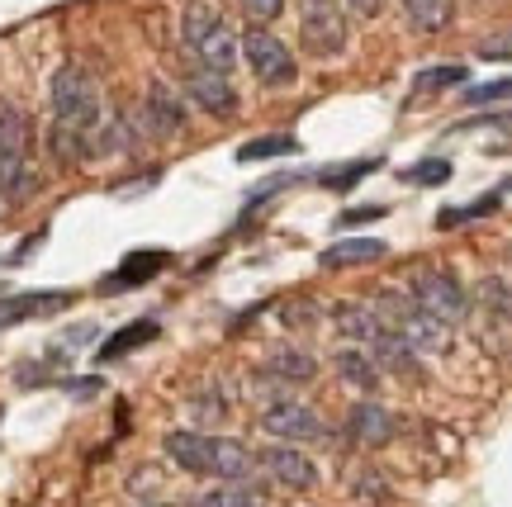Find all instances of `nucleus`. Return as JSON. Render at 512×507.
Instances as JSON below:
<instances>
[{
    "label": "nucleus",
    "mask_w": 512,
    "mask_h": 507,
    "mask_svg": "<svg viewBox=\"0 0 512 507\" xmlns=\"http://www.w3.org/2000/svg\"><path fill=\"white\" fill-rule=\"evenodd\" d=\"M48 100H53V133H48V152L57 166H81L91 152H100V128H105V105H100V86L86 67H57L48 81Z\"/></svg>",
    "instance_id": "1"
},
{
    "label": "nucleus",
    "mask_w": 512,
    "mask_h": 507,
    "mask_svg": "<svg viewBox=\"0 0 512 507\" xmlns=\"http://www.w3.org/2000/svg\"><path fill=\"white\" fill-rule=\"evenodd\" d=\"M38 190V166H34V119L0 95V200L24 204Z\"/></svg>",
    "instance_id": "2"
},
{
    "label": "nucleus",
    "mask_w": 512,
    "mask_h": 507,
    "mask_svg": "<svg viewBox=\"0 0 512 507\" xmlns=\"http://www.w3.org/2000/svg\"><path fill=\"white\" fill-rule=\"evenodd\" d=\"M181 38L190 57H195V67H209V72H233V62L242 57V38L228 29V19L214 10V5H204V0H190L181 15Z\"/></svg>",
    "instance_id": "3"
},
{
    "label": "nucleus",
    "mask_w": 512,
    "mask_h": 507,
    "mask_svg": "<svg viewBox=\"0 0 512 507\" xmlns=\"http://www.w3.org/2000/svg\"><path fill=\"white\" fill-rule=\"evenodd\" d=\"M375 313H380V323L389 327L399 342L413 346V351H441V346H446V323H437L432 313H422L408 294L384 290L380 299H375Z\"/></svg>",
    "instance_id": "4"
},
{
    "label": "nucleus",
    "mask_w": 512,
    "mask_h": 507,
    "mask_svg": "<svg viewBox=\"0 0 512 507\" xmlns=\"http://www.w3.org/2000/svg\"><path fill=\"white\" fill-rule=\"evenodd\" d=\"M242 62H247L256 81H261V86H271V91L294 86V76H299V62H294L290 43H285V38H275L271 29H261V24H252V29L242 34Z\"/></svg>",
    "instance_id": "5"
},
{
    "label": "nucleus",
    "mask_w": 512,
    "mask_h": 507,
    "mask_svg": "<svg viewBox=\"0 0 512 507\" xmlns=\"http://www.w3.org/2000/svg\"><path fill=\"white\" fill-rule=\"evenodd\" d=\"M299 48L313 57L347 53V15L337 0H299Z\"/></svg>",
    "instance_id": "6"
},
{
    "label": "nucleus",
    "mask_w": 512,
    "mask_h": 507,
    "mask_svg": "<svg viewBox=\"0 0 512 507\" xmlns=\"http://www.w3.org/2000/svg\"><path fill=\"white\" fill-rule=\"evenodd\" d=\"M408 299L446 327L460 323V318L470 313V299H465V290H460V280L451 271H437V266L413 271V280H408Z\"/></svg>",
    "instance_id": "7"
},
{
    "label": "nucleus",
    "mask_w": 512,
    "mask_h": 507,
    "mask_svg": "<svg viewBox=\"0 0 512 507\" xmlns=\"http://www.w3.org/2000/svg\"><path fill=\"white\" fill-rule=\"evenodd\" d=\"M261 427H266L275 441L299 446V441H318V436H323V417L313 413L309 403H299V399H275L271 408L261 413Z\"/></svg>",
    "instance_id": "8"
},
{
    "label": "nucleus",
    "mask_w": 512,
    "mask_h": 507,
    "mask_svg": "<svg viewBox=\"0 0 512 507\" xmlns=\"http://www.w3.org/2000/svg\"><path fill=\"white\" fill-rule=\"evenodd\" d=\"M261 465H266V474H271L280 489H290V493H304V489H313V484H318L313 460L299 451V446H290V441H275V446H266Z\"/></svg>",
    "instance_id": "9"
},
{
    "label": "nucleus",
    "mask_w": 512,
    "mask_h": 507,
    "mask_svg": "<svg viewBox=\"0 0 512 507\" xmlns=\"http://www.w3.org/2000/svg\"><path fill=\"white\" fill-rule=\"evenodd\" d=\"M76 294L72 290H29V294H10L0 299V332L19 323H34V318H48V313H62L72 308Z\"/></svg>",
    "instance_id": "10"
},
{
    "label": "nucleus",
    "mask_w": 512,
    "mask_h": 507,
    "mask_svg": "<svg viewBox=\"0 0 512 507\" xmlns=\"http://www.w3.org/2000/svg\"><path fill=\"white\" fill-rule=\"evenodd\" d=\"M185 95H190L204 114H214V119H233V114H238V91H233V81L223 72L195 67V72L185 76Z\"/></svg>",
    "instance_id": "11"
},
{
    "label": "nucleus",
    "mask_w": 512,
    "mask_h": 507,
    "mask_svg": "<svg viewBox=\"0 0 512 507\" xmlns=\"http://www.w3.org/2000/svg\"><path fill=\"white\" fill-rule=\"evenodd\" d=\"M185 100L176 95V86H166V81H152L143 95V124L147 133H157V138H171V133H181L185 128Z\"/></svg>",
    "instance_id": "12"
},
{
    "label": "nucleus",
    "mask_w": 512,
    "mask_h": 507,
    "mask_svg": "<svg viewBox=\"0 0 512 507\" xmlns=\"http://www.w3.org/2000/svg\"><path fill=\"white\" fill-rule=\"evenodd\" d=\"M171 266V252H157V247H143V252H128L119 266L110 271V280H100V294H119V290H138L152 275H162Z\"/></svg>",
    "instance_id": "13"
},
{
    "label": "nucleus",
    "mask_w": 512,
    "mask_h": 507,
    "mask_svg": "<svg viewBox=\"0 0 512 507\" xmlns=\"http://www.w3.org/2000/svg\"><path fill=\"white\" fill-rule=\"evenodd\" d=\"M347 436L356 441V446H370V451H375V446H389V441L399 436V417L366 399L347 413Z\"/></svg>",
    "instance_id": "14"
},
{
    "label": "nucleus",
    "mask_w": 512,
    "mask_h": 507,
    "mask_svg": "<svg viewBox=\"0 0 512 507\" xmlns=\"http://www.w3.org/2000/svg\"><path fill=\"white\" fill-rule=\"evenodd\" d=\"M332 327H337V332H342L351 346H361V351H370V346H375L384 332H389V327L380 323L375 304H351V299L332 308Z\"/></svg>",
    "instance_id": "15"
},
{
    "label": "nucleus",
    "mask_w": 512,
    "mask_h": 507,
    "mask_svg": "<svg viewBox=\"0 0 512 507\" xmlns=\"http://www.w3.org/2000/svg\"><path fill=\"white\" fill-rule=\"evenodd\" d=\"M162 451L171 455V465H181L185 474H209V460H214V436H204V432H166Z\"/></svg>",
    "instance_id": "16"
},
{
    "label": "nucleus",
    "mask_w": 512,
    "mask_h": 507,
    "mask_svg": "<svg viewBox=\"0 0 512 507\" xmlns=\"http://www.w3.org/2000/svg\"><path fill=\"white\" fill-rule=\"evenodd\" d=\"M332 370H337L351 389H361V394H375V389H380V365L370 361L361 346H342V351L332 356Z\"/></svg>",
    "instance_id": "17"
},
{
    "label": "nucleus",
    "mask_w": 512,
    "mask_h": 507,
    "mask_svg": "<svg viewBox=\"0 0 512 507\" xmlns=\"http://www.w3.org/2000/svg\"><path fill=\"white\" fill-rule=\"evenodd\" d=\"M266 375L280 384H309L318 375V361H313L309 351H294V346H280L266 356Z\"/></svg>",
    "instance_id": "18"
},
{
    "label": "nucleus",
    "mask_w": 512,
    "mask_h": 507,
    "mask_svg": "<svg viewBox=\"0 0 512 507\" xmlns=\"http://www.w3.org/2000/svg\"><path fill=\"white\" fill-rule=\"evenodd\" d=\"M403 19L422 29V34H441L451 19H456V0H399Z\"/></svg>",
    "instance_id": "19"
},
{
    "label": "nucleus",
    "mask_w": 512,
    "mask_h": 507,
    "mask_svg": "<svg viewBox=\"0 0 512 507\" xmlns=\"http://www.w3.org/2000/svg\"><path fill=\"white\" fill-rule=\"evenodd\" d=\"M380 256H384L380 237H342V242H332L323 252V266L342 271V266H361V261H380Z\"/></svg>",
    "instance_id": "20"
},
{
    "label": "nucleus",
    "mask_w": 512,
    "mask_h": 507,
    "mask_svg": "<svg viewBox=\"0 0 512 507\" xmlns=\"http://www.w3.org/2000/svg\"><path fill=\"white\" fill-rule=\"evenodd\" d=\"M157 332H162V323H157V318H138V323L119 327L114 337H105V346H100V361H119V356H128V351L157 342Z\"/></svg>",
    "instance_id": "21"
},
{
    "label": "nucleus",
    "mask_w": 512,
    "mask_h": 507,
    "mask_svg": "<svg viewBox=\"0 0 512 507\" xmlns=\"http://www.w3.org/2000/svg\"><path fill=\"white\" fill-rule=\"evenodd\" d=\"M195 507H266V489H256L252 479H242V484H219V489L200 493Z\"/></svg>",
    "instance_id": "22"
},
{
    "label": "nucleus",
    "mask_w": 512,
    "mask_h": 507,
    "mask_svg": "<svg viewBox=\"0 0 512 507\" xmlns=\"http://www.w3.org/2000/svg\"><path fill=\"white\" fill-rule=\"evenodd\" d=\"M290 152H299L290 133H266V138H252L238 147V162H271V157H290Z\"/></svg>",
    "instance_id": "23"
},
{
    "label": "nucleus",
    "mask_w": 512,
    "mask_h": 507,
    "mask_svg": "<svg viewBox=\"0 0 512 507\" xmlns=\"http://www.w3.org/2000/svg\"><path fill=\"white\" fill-rule=\"evenodd\" d=\"M503 100H512V76L489 86H465V105H503Z\"/></svg>",
    "instance_id": "24"
},
{
    "label": "nucleus",
    "mask_w": 512,
    "mask_h": 507,
    "mask_svg": "<svg viewBox=\"0 0 512 507\" xmlns=\"http://www.w3.org/2000/svg\"><path fill=\"white\" fill-rule=\"evenodd\" d=\"M375 157H366V162H351V166H342V171H323V185H328V190H351V185L361 181V176H370V171H375Z\"/></svg>",
    "instance_id": "25"
},
{
    "label": "nucleus",
    "mask_w": 512,
    "mask_h": 507,
    "mask_svg": "<svg viewBox=\"0 0 512 507\" xmlns=\"http://www.w3.org/2000/svg\"><path fill=\"white\" fill-rule=\"evenodd\" d=\"M465 67H432L418 76V91H441V86H465Z\"/></svg>",
    "instance_id": "26"
},
{
    "label": "nucleus",
    "mask_w": 512,
    "mask_h": 507,
    "mask_svg": "<svg viewBox=\"0 0 512 507\" xmlns=\"http://www.w3.org/2000/svg\"><path fill=\"white\" fill-rule=\"evenodd\" d=\"M403 181H413V185H441V181H451V162H422V166H413Z\"/></svg>",
    "instance_id": "27"
},
{
    "label": "nucleus",
    "mask_w": 512,
    "mask_h": 507,
    "mask_svg": "<svg viewBox=\"0 0 512 507\" xmlns=\"http://www.w3.org/2000/svg\"><path fill=\"white\" fill-rule=\"evenodd\" d=\"M238 5L247 10V19H252V24H261V29H266L271 19L285 15V0H238Z\"/></svg>",
    "instance_id": "28"
},
{
    "label": "nucleus",
    "mask_w": 512,
    "mask_h": 507,
    "mask_svg": "<svg viewBox=\"0 0 512 507\" xmlns=\"http://www.w3.org/2000/svg\"><path fill=\"white\" fill-rule=\"evenodd\" d=\"M494 209H498V195H484V200L470 204V209H446L437 223H441V228H451V223H465V218H479V214H494Z\"/></svg>",
    "instance_id": "29"
},
{
    "label": "nucleus",
    "mask_w": 512,
    "mask_h": 507,
    "mask_svg": "<svg viewBox=\"0 0 512 507\" xmlns=\"http://www.w3.org/2000/svg\"><path fill=\"white\" fill-rule=\"evenodd\" d=\"M347 5H351V10H356L361 19H375V15L384 10V0H347Z\"/></svg>",
    "instance_id": "30"
},
{
    "label": "nucleus",
    "mask_w": 512,
    "mask_h": 507,
    "mask_svg": "<svg viewBox=\"0 0 512 507\" xmlns=\"http://www.w3.org/2000/svg\"><path fill=\"white\" fill-rule=\"evenodd\" d=\"M67 389H72L76 399H91L95 389H100V380H72V384H67Z\"/></svg>",
    "instance_id": "31"
},
{
    "label": "nucleus",
    "mask_w": 512,
    "mask_h": 507,
    "mask_svg": "<svg viewBox=\"0 0 512 507\" xmlns=\"http://www.w3.org/2000/svg\"><path fill=\"white\" fill-rule=\"evenodd\" d=\"M366 218H380V209H351L347 223H366Z\"/></svg>",
    "instance_id": "32"
},
{
    "label": "nucleus",
    "mask_w": 512,
    "mask_h": 507,
    "mask_svg": "<svg viewBox=\"0 0 512 507\" xmlns=\"http://www.w3.org/2000/svg\"><path fill=\"white\" fill-rule=\"evenodd\" d=\"M138 507H171V503H138Z\"/></svg>",
    "instance_id": "33"
},
{
    "label": "nucleus",
    "mask_w": 512,
    "mask_h": 507,
    "mask_svg": "<svg viewBox=\"0 0 512 507\" xmlns=\"http://www.w3.org/2000/svg\"><path fill=\"white\" fill-rule=\"evenodd\" d=\"M0 214H5V200H0Z\"/></svg>",
    "instance_id": "34"
}]
</instances>
